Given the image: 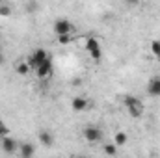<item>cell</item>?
Returning a JSON list of instances; mask_svg holds the SVG:
<instances>
[{"instance_id": "44dd1931", "label": "cell", "mask_w": 160, "mask_h": 158, "mask_svg": "<svg viewBox=\"0 0 160 158\" xmlns=\"http://www.w3.org/2000/svg\"><path fill=\"white\" fill-rule=\"evenodd\" d=\"M0 125H4V123H2V119H0Z\"/></svg>"}, {"instance_id": "d6986e66", "label": "cell", "mask_w": 160, "mask_h": 158, "mask_svg": "<svg viewBox=\"0 0 160 158\" xmlns=\"http://www.w3.org/2000/svg\"><path fill=\"white\" fill-rule=\"evenodd\" d=\"M2 62H4V54L0 52V63H2Z\"/></svg>"}, {"instance_id": "52a82bcc", "label": "cell", "mask_w": 160, "mask_h": 158, "mask_svg": "<svg viewBox=\"0 0 160 158\" xmlns=\"http://www.w3.org/2000/svg\"><path fill=\"white\" fill-rule=\"evenodd\" d=\"M147 93L153 95V97H158L160 95V77L149 80V86H147Z\"/></svg>"}, {"instance_id": "7a4b0ae2", "label": "cell", "mask_w": 160, "mask_h": 158, "mask_svg": "<svg viewBox=\"0 0 160 158\" xmlns=\"http://www.w3.org/2000/svg\"><path fill=\"white\" fill-rule=\"evenodd\" d=\"M47 60H48V54H47V50H43V48H38V50H34V52L28 56L26 63L30 65V69H38L41 63H45Z\"/></svg>"}, {"instance_id": "30bf717a", "label": "cell", "mask_w": 160, "mask_h": 158, "mask_svg": "<svg viewBox=\"0 0 160 158\" xmlns=\"http://www.w3.org/2000/svg\"><path fill=\"white\" fill-rule=\"evenodd\" d=\"M71 108H73L75 112L86 110V108H88V99H84V97H75V99L71 101Z\"/></svg>"}, {"instance_id": "9c48e42d", "label": "cell", "mask_w": 160, "mask_h": 158, "mask_svg": "<svg viewBox=\"0 0 160 158\" xmlns=\"http://www.w3.org/2000/svg\"><path fill=\"white\" fill-rule=\"evenodd\" d=\"M19 151H21V158H32L36 155V147L32 145V143H21V147H19Z\"/></svg>"}, {"instance_id": "5bb4252c", "label": "cell", "mask_w": 160, "mask_h": 158, "mask_svg": "<svg viewBox=\"0 0 160 158\" xmlns=\"http://www.w3.org/2000/svg\"><path fill=\"white\" fill-rule=\"evenodd\" d=\"M17 73H19V75H22V77H26V75L30 73V65H28L26 62L19 63V65H17Z\"/></svg>"}, {"instance_id": "7c38bea8", "label": "cell", "mask_w": 160, "mask_h": 158, "mask_svg": "<svg viewBox=\"0 0 160 158\" xmlns=\"http://www.w3.org/2000/svg\"><path fill=\"white\" fill-rule=\"evenodd\" d=\"M127 134L125 132H116V136H114V143H116V147H123L125 143H127Z\"/></svg>"}, {"instance_id": "8992f818", "label": "cell", "mask_w": 160, "mask_h": 158, "mask_svg": "<svg viewBox=\"0 0 160 158\" xmlns=\"http://www.w3.org/2000/svg\"><path fill=\"white\" fill-rule=\"evenodd\" d=\"M50 73H52V60H50V58H48L45 63H41L39 67L36 69V75H38V78H39V80L48 78V77H50Z\"/></svg>"}, {"instance_id": "9a60e30c", "label": "cell", "mask_w": 160, "mask_h": 158, "mask_svg": "<svg viewBox=\"0 0 160 158\" xmlns=\"http://www.w3.org/2000/svg\"><path fill=\"white\" fill-rule=\"evenodd\" d=\"M151 52H153V54L160 60V41L158 39H155L153 43H151Z\"/></svg>"}, {"instance_id": "ffe728a7", "label": "cell", "mask_w": 160, "mask_h": 158, "mask_svg": "<svg viewBox=\"0 0 160 158\" xmlns=\"http://www.w3.org/2000/svg\"><path fill=\"white\" fill-rule=\"evenodd\" d=\"M77 158H86V156H77Z\"/></svg>"}, {"instance_id": "4fadbf2b", "label": "cell", "mask_w": 160, "mask_h": 158, "mask_svg": "<svg viewBox=\"0 0 160 158\" xmlns=\"http://www.w3.org/2000/svg\"><path fill=\"white\" fill-rule=\"evenodd\" d=\"M102 149H104V155H108V156H116V155H118V147H116V143H106Z\"/></svg>"}, {"instance_id": "7402d4cb", "label": "cell", "mask_w": 160, "mask_h": 158, "mask_svg": "<svg viewBox=\"0 0 160 158\" xmlns=\"http://www.w3.org/2000/svg\"><path fill=\"white\" fill-rule=\"evenodd\" d=\"M158 41H160V39H158Z\"/></svg>"}, {"instance_id": "8fae6325", "label": "cell", "mask_w": 160, "mask_h": 158, "mask_svg": "<svg viewBox=\"0 0 160 158\" xmlns=\"http://www.w3.org/2000/svg\"><path fill=\"white\" fill-rule=\"evenodd\" d=\"M39 141L45 147H52V145H54V136H52L48 130H41L39 132Z\"/></svg>"}, {"instance_id": "5b68a950", "label": "cell", "mask_w": 160, "mask_h": 158, "mask_svg": "<svg viewBox=\"0 0 160 158\" xmlns=\"http://www.w3.org/2000/svg\"><path fill=\"white\" fill-rule=\"evenodd\" d=\"M82 134H84V138H86L89 143H97V141L102 138V130L97 128V126H86Z\"/></svg>"}, {"instance_id": "e0dca14e", "label": "cell", "mask_w": 160, "mask_h": 158, "mask_svg": "<svg viewBox=\"0 0 160 158\" xmlns=\"http://www.w3.org/2000/svg\"><path fill=\"white\" fill-rule=\"evenodd\" d=\"M8 134H9V130H8V126H6V125H0V140H4V138H8Z\"/></svg>"}, {"instance_id": "2e32d148", "label": "cell", "mask_w": 160, "mask_h": 158, "mask_svg": "<svg viewBox=\"0 0 160 158\" xmlns=\"http://www.w3.org/2000/svg\"><path fill=\"white\" fill-rule=\"evenodd\" d=\"M0 15L2 17H9L11 15V7L8 4H0Z\"/></svg>"}, {"instance_id": "ac0fdd59", "label": "cell", "mask_w": 160, "mask_h": 158, "mask_svg": "<svg viewBox=\"0 0 160 158\" xmlns=\"http://www.w3.org/2000/svg\"><path fill=\"white\" fill-rule=\"evenodd\" d=\"M69 39H71L69 36H60V37H58V41H60L62 45H65V43H69Z\"/></svg>"}, {"instance_id": "3957f363", "label": "cell", "mask_w": 160, "mask_h": 158, "mask_svg": "<svg viewBox=\"0 0 160 158\" xmlns=\"http://www.w3.org/2000/svg\"><path fill=\"white\" fill-rule=\"evenodd\" d=\"M86 50L89 52L91 60H95V62H101V58H102V50H101L99 39H95V37H89V39L86 41Z\"/></svg>"}, {"instance_id": "6da1fadb", "label": "cell", "mask_w": 160, "mask_h": 158, "mask_svg": "<svg viewBox=\"0 0 160 158\" xmlns=\"http://www.w3.org/2000/svg\"><path fill=\"white\" fill-rule=\"evenodd\" d=\"M123 104H125V108L128 110V114H130L132 117H142V114H143V104H142L140 99H136L134 95H125V97H123Z\"/></svg>"}, {"instance_id": "ba28073f", "label": "cell", "mask_w": 160, "mask_h": 158, "mask_svg": "<svg viewBox=\"0 0 160 158\" xmlns=\"http://www.w3.org/2000/svg\"><path fill=\"white\" fill-rule=\"evenodd\" d=\"M17 149H19V147H17V141H15L13 138L8 136V138L2 140V151H4V153H15Z\"/></svg>"}, {"instance_id": "277c9868", "label": "cell", "mask_w": 160, "mask_h": 158, "mask_svg": "<svg viewBox=\"0 0 160 158\" xmlns=\"http://www.w3.org/2000/svg\"><path fill=\"white\" fill-rule=\"evenodd\" d=\"M54 32L58 34V37H60V36H69V34L73 32L71 21H67V19H58V21L54 22Z\"/></svg>"}]
</instances>
